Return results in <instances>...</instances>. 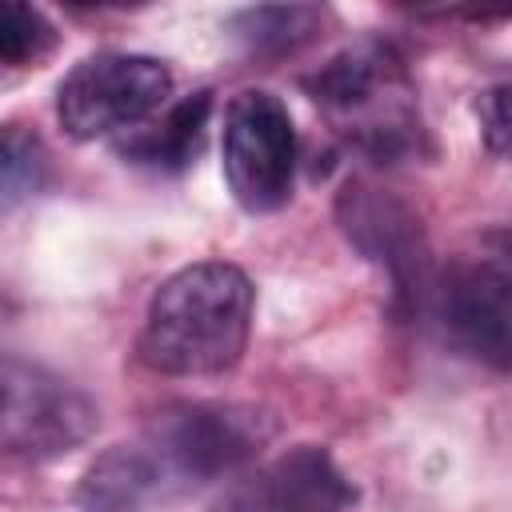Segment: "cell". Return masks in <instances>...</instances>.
<instances>
[{
    "label": "cell",
    "mask_w": 512,
    "mask_h": 512,
    "mask_svg": "<svg viewBox=\"0 0 512 512\" xmlns=\"http://www.w3.org/2000/svg\"><path fill=\"white\" fill-rule=\"evenodd\" d=\"M252 308L256 288L236 264H188L152 292L136 352L160 376L232 372L248 348Z\"/></svg>",
    "instance_id": "obj_1"
},
{
    "label": "cell",
    "mask_w": 512,
    "mask_h": 512,
    "mask_svg": "<svg viewBox=\"0 0 512 512\" xmlns=\"http://www.w3.org/2000/svg\"><path fill=\"white\" fill-rule=\"evenodd\" d=\"M304 88L376 160L404 156L420 140V116L408 100L412 88L400 60L380 44L344 48L316 76H308Z\"/></svg>",
    "instance_id": "obj_2"
},
{
    "label": "cell",
    "mask_w": 512,
    "mask_h": 512,
    "mask_svg": "<svg viewBox=\"0 0 512 512\" xmlns=\"http://www.w3.org/2000/svg\"><path fill=\"white\" fill-rule=\"evenodd\" d=\"M272 432V420L244 404H176L160 412L140 440L176 500L192 488L244 472Z\"/></svg>",
    "instance_id": "obj_3"
},
{
    "label": "cell",
    "mask_w": 512,
    "mask_h": 512,
    "mask_svg": "<svg viewBox=\"0 0 512 512\" xmlns=\"http://www.w3.org/2000/svg\"><path fill=\"white\" fill-rule=\"evenodd\" d=\"M172 96V72L156 56L96 52L84 56L56 92L60 128L72 140H108L140 132Z\"/></svg>",
    "instance_id": "obj_4"
},
{
    "label": "cell",
    "mask_w": 512,
    "mask_h": 512,
    "mask_svg": "<svg viewBox=\"0 0 512 512\" xmlns=\"http://www.w3.org/2000/svg\"><path fill=\"white\" fill-rule=\"evenodd\" d=\"M224 180L244 212H276L296 188V128L280 96L244 88L224 108Z\"/></svg>",
    "instance_id": "obj_5"
},
{
    "label": "cell",
    "mask_w": 512,
    "mask_h": 512,
    "mask_svg": "<svg viewBox=\"0 0 512 512\" xmlns=\"http://www.w3.org/2000/svg\"><path fill=\"white\" fill-rule=\"evenodd\" d=\"M100 424L96 404L60 380L56 372L16 360H4V416L0 436L12 456L24 460H56L80 448Z\"/></svg>",
    "instance_id": "obj_6"
},
{
    "label": "cell",
    "mask_w": 512,
    "mask_h": 512,
    "mask_svg": "<svg viewBox=\"0 0 512 512\" xmlns=\"http://www.w3.org/2000/svg\"><path fill=\"white\" fill-rule=\"evenodd\" d=\"M444 336L472 360L512 372V256H468L428 288Z\"/></svg>",
    "instance_id": "obj_7"
},
{
    "label": "cell",
    "mask_w": 512,
    "mask_h": 512,
    "mask_svg": "<svg viewBox=\"0 0 512 512\" xmlns=\"http://www.w3.org/2000/svg\"><path fill=\"white\" fill-rule=\"evenodd\" d=\"M352 500L356 488L336 460L316 444H300L244 472L216 512H344Z\"/></svg>",
    "instance_id": "obj_8"
},
{
    "label": "cell",
    "mask_w": 512,
    "mask_h": 512,
    "mask_svg": "<svg viewBox=\"0 0 512 512\" xmlns=\"http://www.w3.org/2000/svg\"><path fill=\"white\" fill-rule=\"evenodd\" d=\"M340 228L368 260L392 276L400 296L428 292V244L420 220L400 200L364 184H348L340 192Z\"/></svg>",
    "instance_id": "obj_9"
},
{
    "label": "cell",
    "mask_w": 512,
    "mask_h": 512,
    "mask_svg": "<svg viewBox=\"0 0 512 512\" xmlns=\"http://www.w3.org/2000/svg\"><path fill=\"white\" fill-rule=\"evenodd\" d=\"M172 488L144 448V440L132 444H112L100 452L80 484H76V508L80 512H148L156 504H168Z\"/></svg>",
    "instance_id": "obj_10"
},
{
    "label": "cell",
    "mask_w": 512,
    "mask_h": 512,
    "mask_svg": "<svg viewBox=\"0 0 512 512\" xmlns=\"http://www.w3.org/2000/svg\"><path fill=\"white\" fill-rule=\"evenodd\" d=\"M208 92H196L180 104H172L152 128L132 132L120 144V156H128L132 164H148V168H164V172H180L204 144V128H208Z\"/></svg>",
    "instance_id": "obj_11"
},
{
    "label": "cell",
    "mask_w": 512,
    "mask_h": 512,
    "mask_svg": "<svg viewBox=\"0 0 512 512\" xmlns=\"http://www.w3.org/2000/svg\"><path fill=\"white\" fill-rule=\"evenodd\" d=\"M324 12L312 4H264V8H244L232 20V32L260 56H284L308 44L320 32Z\"/></svg>",
    "instance_id": "obj_12"
},
{
    "label": "cell",
    "mask_w": 512,
    "mask_h": 512,
    "mask_svg": "<svg viewBox=\"0 0 512 512\" xmlns=\"http://www.w3.org/2000/svg\"><path fill=\"white\" fill-rule=\"evenodd\" d=\"M56 48V28L40 8H28L20 0H8L0 8V60L8 68H24L44 60Z\"/></svg>",
    "instance_id": "obj_13"
},
{
    "label": "cell",
    "mask_w": 512,
    "mask_h": 512,
    "mask_svg": "<svg viewBox=\"0 0 512 512\" xmlns=\"http://www.w3.org/2000/svg\"><path fill=\"white\" fill-rule=\"evenodd\" d=\"M0 168H4V208H16L24 196H32L44 180V148L32 132H24L20 124L4 128V152H0Z\"/></svg>",
    "instance_id": "obj_14"
},
{
    "label": "cell",
    "mask_w": 512,
    "mask_h": 512,
    "mask_svg": "<svg viewBox=\"0 0 512 512\" xmlns=\"http://www.w3.org/2000/svg\"><path fill=\"white\" fill-rule=\"evenodd\" d=\"M476 120H480V136H484L488 152L512 160V80L488 88L476 100Z\"/></svg>",
    "instance_id": "obj_15"
}]
</instances>
